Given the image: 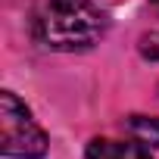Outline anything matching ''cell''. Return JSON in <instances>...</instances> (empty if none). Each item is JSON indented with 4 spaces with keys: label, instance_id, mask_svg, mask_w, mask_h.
Wrapping results in <instances>:
<instances>
[{
    "label": "cell",
    "instance_id": "obj_5",
    "mask_svg": "<svg viewBox=\"0 0 159 159\" xmlns=\"http://www.w3.org/2000/svg\"><path fill=\"white\" fill-rule=\"evenodd\" d=\"M140 56L159 62V31H150V34L140 38Z\"/></svg>",
    "mask_w": 159,
    "mask_h": 159
},
{
    "label": "cell",
    "instance_id": "obj_1",
    "mask_svg": "<svg viewBox=\"0 0 159 159\" xmlns=\"http://www.w3.org/2000/svg\"><path fill=\"white\" fill-rule=\"evenodd\" d=\"M106 31V16L88 0H41L31 13V34L50 50H88Z\"/></svg>",
    "mask_w": 159,
    "mask_h": 159
},
{
    "label": "cell",
    "instance_id": "obj_2",
    "mask_svg": "<svg viewBox=\"0 0 159 159\" xmlns=\"http://www.w3.org/2000/svg\"><path fill=\"white\" fill-rule=\"evenodd\" d=\"M50 140L44 128L31 119L25 103L13 94H0V153L10 159H41L47 153Z\"/></svg>",
    "mask_w": 159,
    "mask_h": 159
},
{
    "label": "cell",
    "instance_id": "obj_3",
    "mask_svg": "<svg viewBox=\"0 0 159 159\" xmlns=\"http://www.w3.org/2000/svg\"><path fill=\"white\" fill-rule=\"evenodd\" d=\"M84 159H153L150 147L137 140H109V137H94L84 150Z\"/></svg>",
    "mask_w": 159,
    "mask_h": 159
},
{
    "label": "cell",
    "instance_id": "obj_4",
    "mask_svg": "<svg viewBox=\"0 0 159 159\" xmlns=\"http://www.w3.org/2000/svg\"><path fill=\"white\" fill-rule=\"evenodd\" d=\"M128 134L131 140L143 143V147H159V119L153 116H131L128 119Z\"/></svg>",
    "mask_w": 159,
    "mask_h": 159
},
{
    "label": "cell",
    "instance_id": "obj_7",
    "mask_svg": "<svg viewBox=\"0 0 159 159\" xmlns=\"http://www.w3.org/2000/svg\"><path fill=\"white\" fill-rule=\"evenodd\" d=\"M153 7H156V10H159V0H153Z\"/></svg>",
    "mask_w": 159,
    "mask_h": 159
},
{
    "label": "cell",
    "instance_id": "obj_6",
    "mask_svg": "<svg viewBox=\"0 0 159 159\" xmlns=\"http://www.w3.org/2000/svg\"><path fill=\"white\" fill-rule=\"evenodd\" d=\"M88 3H94V7H100V10H106V7H112L116 0H88Z\"/></svg>",
    "mask_w": 159,
    "mask_h": 159
}]
</instances>
